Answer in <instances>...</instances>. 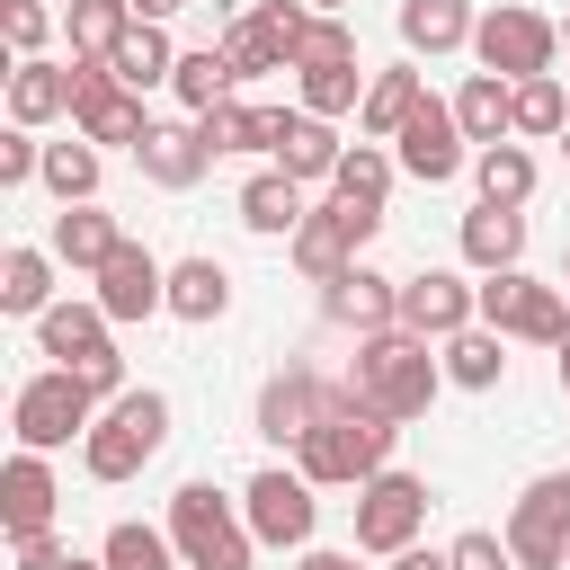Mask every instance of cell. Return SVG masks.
Here are the masks:
<instances>
[{"label": "cell", "mask_w": 570, "mask_h": 570, "mask_svg": "<svg viewBox=\"0 0 570 570\" xmlns=\"http://www.w3.org/2000/svg\"><path fill=\"white\" fill-rule=\"evenodd\" d=\"M53 249H9L0 258V312H18V321H45L53 312Z\"/></svg>", "instance_id": "cell-30"}, {"label": "cell", "mask_w": 570, "mask_h": 570, "mask_svg": "<svg viewBox=\"0 0 570 570\" xmlns=\"http://www.w3.org/2000/svg\"><path fill=\"white\" fill-rule=\"evenodd\" d=\"M178 9H187V0H134V18H151V27H160V18H178Z\"/></svg>", "instance_id": "cell-51"}, {"label": "cell", "mask_w": 570, "mask_h": 570, "mask_svg": "<svg viewBox=\"0 0 570 570\" xmlns=\"http://www.w3.org/2000/svg\"><path fill=\"white\" fill-rule=\"evenodd\" d=\"M169 312L178 321H223L232 312V267L223 258H178L169 267Z\"/></svg>", "instance_id": "cell-31"}, {"label": "cell", "mask_w": 570, "mask_h": 570, "mask_svg": "<svg viewBox=\"0 0 570 570\" xmlns=\"http://www.w3.org/2000/svg\"><path fill=\"white\" fill-rule=\"evenodd\" d=\"M98 561H107V570H178V543H169L160 525H142V517H125V525H107V543H98Z\"/></svg>", "instance_id": "cell-38"}, {"label": "cell", "mask_w": 570, "mask_h": 570, "mask_svg": "<svg viewBox=\"0 0 570 570\" xmlns=\"http://www.w3.org/2000/svg\"><path fill=\"white\" fill-rule=\"evenodd\" d=\"M561 45H570V18H561Z\"/></svg>", "instance_id": "cell-56"}, {"label": "cell", "mask_w": 570, "mask_h": 570, "mask_svg": "<svg viewBox=\"0 0 570 570\" xmlns=\"http://www.w3.org/2000/svg\"><path fill=\"white\" fill-rule=\"evenodd\" d=\"M472 321H481V285H463L454 267H419V276H401V330H410V338L445 347V338L472 330Z\"/></svg>", "instance_id": "cell-16"}, {"label": "cell", "mask_w": 570, "mask_h": 570, "mask_svg": "<svg viewBox=\"0 0 570 570\" xmlns=\"http://www.w3.org/2000/svg\"><path fill=\"white\" fill-rule=\"evenodd\" d=\"M552 356H561V392H570V330H561V347H552Z\"/></svg>", "instance_id": "cell-52"}, {"label": "cell", "mask_w": 570, "mask_h": 570, "mask_svg": "<svg viewBox=\"0 0 570 570\" xmlns=\"http://www.w3.org/2000/svg\"><path fill=\"white\" fill-rule=\"evenodd\" d=\"M347 401H356V392H347V383H330L321 365H285V374H267V383H258V419H249V428H258L267 445H303V436H312L321 419H338Z\"/></svg>", "instance_id": "cell-8"}, {"label": "cell", "mask_w": 570, "mask_h": 570, "mask_svg": "<svg viewBox=\"0 0 570 570\" xmlns=\"http://www.w3.org/2000/svg\"><path fill=\"white\" fill-rule=\"evenodd\" d=\"M392 169H401V160H392L383 142H356V151L338 160L330 196H338V205H383V196H392Z\"/></svg>", "instance_id": "cell-40"}, {"label": "cell", "mask_w": 570, "mask_h": 570, "mask_svg": "<svg viewBox=\"0 0 570 570\" xmlns=\"http://www.w3.org/2000/svg\"><path fill=\"white\" fill-rule=\"evenodd\" d=\"M62 570H107V561H89V552H71V561H62Z\"/></svg>", "instance_id": "cell-54"}, {"label": "cell", "mask_w": 570, "mask_h": 570, "mask_svg": "<svg viewBox=\"0 0 570 570\" xmlns=\"http://www.w3.org/2000/svg\"><path fill=\"white\" fill-rule=\"evenodd\" d=\"M134 160H142V178H151V187H169V196H178V187H196V178L214 169V151H205V134H196V125H151Z\"/></svg>", "instance_id": "cell-22"}, {"label": "cell", "mask_w": 570, "mask_h": 570, "mask_svg": "<svg viewBox=\"0 0 570 570\" xmlns=\"http://www.w3.org/2000/svg\"><path fill=\"white\" fill-rule=\"evenodd\" d=\"M98 312H107V321H151V312H169V267H160L142 240H125V249L98 267Z\"/></svg>", "instance_id": "cell-17"}, {"label": "cell", "mask_w": 570, "mask_h": 570, "mask_svg": "<svg viewBox=\"0 0 570 570\" xmlns=\"http://www.w3.org/2000/svg\"><path fill=\"white\" fill-rule=\"evenodd\" d=\"M303 9H312V18H338V9H347V0H303Z\"/></svg>", "instance_id": "cell-53"}, {"label": "cell", "mask_w": 570, "mask_h": 570, "mask_svg": "<svg viewBox=\"0 0 570 570\" xmlns=\"http://www.w3.org/2000/svg\"><path fill=\"white\" fill-rule=\"evenodd\" d=\"M436 356H445V383H463V392H490V383L508 374V338H499V330H481V321H472V330H454Z\"/></svg>", "instance_id": "cell-33"}, {"label": "cell", "mask_w": 570, "mask_h": 570, "mask_svg": "<svg viewBox=\"0 0 570 570\" xmlns=\"http://www.w3.org/2000/svg\"><path fill=\"white\" fill-rule=\"evenodd\" d=\"M508 552H517V570H570V472H543L517 490Z\"/></svg>", "instance_id": "cell-11"}, {"label": "cell", "mask_w": 570, "mask_h": 570, "mask_svg": "<svg viewBox=\"0 0 570 570\" xmlns=\"http://www.w3.org/2000/svg\"><path fill=\"white\" fill-rule=\"evenodd\" d=\"M454 125H463V142H472V151H490V142H517V80H499V71H472V80L454 89Z\"/></svg>", "instance_id": "cell-20"}, {"label": "cell", "mask_w": 570, "mask_h": 570, "mask_svg": "<svg viewBox=\"0 0 570 570\" xmlns=\"http://www.w3.org/2000/svg\"><path fill=\"white\" fill-rule=\"evenodd\" d=\"M53 116H71V62H9V125H53Z\"/></svg>", "instance_id": "cell-21"}, {"label": "cell", "mask_w": 570, "mask_h": 570, "mask_svg": "<svg viewBox=\"0 0 570 570\" xmlns=\"http://www.w3.org/2000/svg\"><path fill=\"white\" fill-rule=\"evenodd\" d=\"M294 125H303V116H285V107H249V151H267V160H276V151L294 142Z\"/></svg>", "instance_id": "cell-47"}, {"label": "cell", "mask_w": 570, "mask_h": 570, "mask_svg": "<svg viewBox=\"0 0 570 570\" xmlns=\"http://www.w3.org/2000/svg\"><path fill=\"white\" fill-rule=\"evenodd\" d=\"M294 570H356V552H303Z\"/></svg>", "instance_id": "cell-50"}, {"label": "cell", "mask_w": 570, "mask_h": 570, "mask_svg": "<svg viewBox=\"0 0 570 570\" xmlns=\"http://www.w3.org/2000/svg\"><path fill=\"white\" fill-rule=\"evenodd\" d=\"M419 98H428V89H419V71H410V62H383V71H374V89H365V107H356V134H365V142H392V134L410 125V107H419Z\"/></svg>", "instance_id": "cell-26"}, {"label": "cell", "mask_w": 570, "mask_h": 570, "mask_svg": "<svg viewBox=\"0 0 570 570\" xmlns=\"http://www.w3.org/2000/svg\"><path fill=\"white\" fill-rule=\"evenodd\" d=\"M303 214H312V205H303V178H285V169H258V178L240 187V223L267 232V240H294Z\"/></svg>", "instance_id": "cell-25"}, {"label": "cell", "mask_w": 570, "mask_h": 570, "mask_svg": "<svg viewBox=\"0 0 570 570\" xmlns=\"http://www.w3.org/2000/svg\"><path fill=\"white\" fill-rule=\"evenodd\" d=\"M36 347H45L62 374H80L98 401H125V356H116V338H107V312H98V303H53V312L36 321Z\"/></svg>", "instance_id": "cell-5"}, {"label": "cell", "mask_w": 570, "mask_h": 570, "mask_svg": "<svg viewBox=\"0 0 570 570\" xmlns=\"http://www.w3.org/2000/svg\"><path fill=\"white\" fill-rule=\"evenodd\" d=\"M481 330H499V338H534V347H561L570 303H561V285L508 267V276H481Z\"/></svg>", "instance_id": "cell-9"}, {"label": "cell", "mask_w": 570, "mask_h": 570, "mask_svg": "<svg viewBox=\"0 0 570 570\" xmlns=\"http://www.w3.org/2000/svg\"><path fill=\"white\" fill-rule=\"evenodd\" d=\"M428 508H436V490L419 472H374L356 490V552H410L419 525H428Z\"/></svg>", "instance_id": "cell-13"}, {"label": "cell", "mask_w": 570, "mask_h": 570, "mask_svg": "<svg viewBox=\"0 0 570 570\" xmlns=\"http://www.w3.org/2000/svg\"><path fill=\"white\" fill-rule=\"evenodd\" d=\"M472 53H481V71H499V80H552L561 18L499 0V9H481V27H472Z\"/></svg>", "instance_id": "cell-7"}, {"label": "cell", "mask_w": 570, "mask_h": 570, "mask_svg": "<svg viewBox=\"0 0 570 570\" xmlns=\"http://www.w3.org/2000/svg\"><path fill=\"white\" fill-rule=\"evenodd\" d=\"M392 142H401L392 160H401L419 187H445L454 169H472V142H463V125H454V98H436V89L410 107V125H401Z\"/></svg>", "instance_id": "cell-15"}, {"label": "cell", "mask_w": 570, "mask_h": 570, "mask_svg": "<svg viewBox=\"0 0 570 570\" xmlns=\"http://www.w3.org/2000/svg\"><path fill=\"white\" fill-rule=\"evenodd\" d=\"M107 71H116V80H125V89L142 98V89H160V80H178V45H169V36H160V27L142 18V27H134V36L116 45V53H107Z\"/></svg>", "instance_id": "cell-32"}, {"label": "cell", "mask_w": 570, "mask_h": 570, "mask_svg": "<svg viewBox=\"0 0 570 570\" xmlns=\"http://www.w3.org/2000/svg\"><path fill=\"white\" fill-rule=\"evenodd\" d=\"M196 134H205V151L223 160V151H249V107L240 98H223V107H205V116H187Z\"/></svg>", "instance_id": "cell-44"}, {"label": "cell", "mask_w": 570, "mask_h": 570, "mask_svg": "<svg viewBox=\"0 0 570 570\" xmlns=\"http://www.w3.org/2000/svg\"><path fill=\"white\" fill-rule=\"evenodd\" d=\"M445 552H454V570H517V552H508V534H490V525H472V534H454Z\"/></svg>", "instance_id": "cell-46"}, {"label": "cell", "mask_w": 570, "mask_h": 570, "mask_svg": "<svg viewBox=\"0 0 570 570\" xmlns=\"http://www.w3.org/2000/svg\"><path fill=\"white\" fill-rule=\"evenodd\" d=\"M240 517H249V534H258V543H276V552H312L321 499H312V481H303V472L267 463V472H249V481H240Z\"/></svg>", "instance_id": "cell-10"}, {"label": "cell", "mask_w": 570, "mask_h": 570, "mask_svg": "<svg viewBox=\"0 0 570 570\" xmlns=\"http://www.w3.org/2000/svg\"><path fill=\"white\" fill-rule=\"evenodd\" d=\"M303 27H312V9H303V0H258V9L223 18V53H232V71H240V80H267V71H294Z\"/></svg>", "instance_id": "cell-12"}, {"label": "cell", "mask_w": 570, "mask_h": 570, "mask_svg": "<svg viewBox=\"0 0 570 570\" xmlns=\"http://www.w3.org/2000/svg\"><path fill=\"white\" fill-rule=\"evenodd\" d=\"M321 312L338 321V330H356V338H374V330H401V276H383V267H347V276H330L321 285Z\"/></svg>", "instance_id": "cell-18"}, {"label": "cell", "mask_w": 570, "mask_h": 570, "mask_svg": "<svg viewBox=\"0 0 570 570\" xmlns=\"http://www.w3.org/2000/svg\"><path fill=\"white\" fill-rule=\"evenodd\" d=\"M472 187H481V205L525 214V196H534V151H525V142H490V151H472Z\"/></svg>", "instance_id": "cell-29"}, {"label": "cell", "mask_w": 570, "mask_h": 570, "mask_svg": "<svg viewBox=\"0 0 570 570\" xmlns=\"http://www.w3.org/2000/svg\"><path fill=\"white\" fill-rule=\"evenodd\" d=\"M347 392H356V410L410 428V419H428V401L445 392V356H436L428 338H410V330H374V338H356Z\"/></svg>", "instance_id": "cell-1"}, {"label": "cell", "mask_w": 570, "mask_h": 570, "mask_svg": "<svg viewBox=\"0 0 570 570\" xmlns=\"http://www.w3.org/2000/svg\"><path fill=\"white\" fill-rule=\"evenodd\" d=\"M517 258H525V214H508V205H472V214H463V267L508 276Z\"/></svg>", "instance_id": "cell-24"}, {"label": "cell", "mask_w": 570, "mask_h": 570, "mask_svg": "<svg viewBox=\"0 0 570 570\" xmlns=\"http://www.w3.org/2000/svg\"><path fill=\"white\" fill-rule=\"evenodd\" d=\"M9 552H18V570H62V561H71V543H53V525H45V534H18Z\"/></svg>", "instance_id": "cell-48"}, {"label": "cell", "mask_w": 570, "mask_h": 570, "mask_svg": "<svg viewBox=\"0 0 570 570\" xmlns=\"http://www.w3.org/2000/svg\"><path fill=\"white\" fill-rule=\"evenodd\" d=\"M472 27H481V18H472L463 0H401V45H410V53H463Z\"/></svg>", "instance_id": "cell-27"}, {"label": "cell", "mask_w": 570, "mask_h": 570, "mask_svg": "<svg viewBox=\"0 0 570 570\" xmlns=\"http://www.w3.org/2000/svg\"><path fill=\"white\" fill-rule=\"evenodd\" d=\"M169 89H178L187 116H205V107H223V98L240 89V71H232L223 45H196V53H178V80H169Z\"/></svg>", "instance_id": "cell-35"}, {"label": "cell", "mask_w": 570, "mask_h": 570, "mask_svg": "<svg viewBox=\"0 0 570 570\" xmlns=\"http://www.w3.org/2000/svg\"><path fill=\"white\" fill-rule=\"evenodd\" d=\"M570 134V89L552 80H517V142H561Z\"/></svg>", "instance_id": "cell-37"}, {"label": "cell", "mask_w": 570, "mask_h": 570, "mask_svg": "<svg viewBox=\"0 0 570 570\" xmlns=\"http://www.w3.org/2000/svg\"><path fill=\"white\" fill-rule=\"evenodd\" d=\"M0 36H9V53H18V62H36V53H45V36H53L45 0H0Z\"/></svg>", "instance_id": "cell-43"}, {"label": "cell", "mask_w": 570, "mask_h": 570, "mask_svg": "<svg viewBox=\"0 0 570 570\" xmlns=\"http://www.w3.org/2000/svg\"><path fill=\"white\" fill-rule=\"evenodd\" d=\"M383 232V205H321V214H303V232H294V267L312 276V285H330V276H347L356 258H365V240Z\"/></svg>", "instance_id": "cell-14"}, {"label": "cell", "mask_w": 570, "mask_h": 570, "mask_svg": "<svg viewBox=\"0 0 570 570\" xmlns=\"http://www.w3.org/2000/svg\"><path fill=\"white\" fill-rule=\"evenodd\" d=\"M9 419H18V445H27V454H53V445H71V436H89V428H98V392H89L80 374L45 365V374H27V383H18Z\"/></svg>", "instance_id": "cell-6"}, {"label": "cell", "mask_w": 570, "mask_h": 570, "mask_svg": "<svg viewBox=\"0 0 570 570\" xmlns=\"http://www.w3.org/2000/svg\"><path fill=\"white\" fill-rule=\"evenodd\" d=\"M62 27H71V53H89V62H107L142 18H134V0H71L62 9Z\"/></svg>", "instance_id": "cell-34"}, {"label": "cell", "mask_w": 570, "mask_h": 570, "mask_svg": "<svg viewBox=\"0 0 570 570\" xmlns=\"http://www.w3.org/2000/svg\"><path fill=\"white\" fill-rule=\"evenodd\" d=\"M53 499H62V490H53V463L18 445V454L0 463V525H9V543H18V534H45V525H53Z\"/></svg>", "instance_id": "cell-19"}, {"label": "cell", "mask_w": 570, "mask_h": 570, "mask_svg": "<svg viewBox=\"0 0 570 570\" xmlns=\"http://www.w3.org/2000/svg\"><path fill=\"white\" fill-rule=\"evenodd\" d=\"M45 249H53L62 267H89V276H98V267L125 249V232H116V214H98V205H62L53 232H45Z\"/></svg>", "instance_id": "cell-23"}, {"label": "cell", "mask_w": 570, "mask_h": 570, "mask_svg": "<svg viewBox=\"0 0 570 570\" xmlns=\"http://www.w3.org/2000/svg\"><path fill=\"white\" fill-rule=\"evenodd\" d=\"M392 570H454V552H428V543H410V552H392Z\"/></svg>", "instance_id": "cell-49"}, {"label": "cell", "mask_w": 570, "mask_h": 570, "mask_svg": "<svg viewBox=\"0 0 570 570\" xmlns=\"http://www.w3.org/2000/svg\"><path fill=\"white\" fill-rule=\"evenodd\" d=\"M45 187L62 196V205H98V142H45Z\"/></svg>", "instance_id": "cell-39"}, {"label": "cell", "mask_w": 570, "mask_h": 570, "mask_svg": "<svg viewBox=\"0 0 570 570\" xmlns=\"http://www.w3.org/2000/svg\"><path fill=\"white\" fill-rule=\"evenodd\" d=\"M160 445H169V392H125L80 436V463H89V481H134Z\"/></svg>", "instance_id": "cell-4"}, {"label": "cell", "mask_w": 570, "mask_h": 570, "mask_svg": "<svg viewBox=\"0 0 570 570\" xmlns=\"http://www.w3.org/2000/svg\"><path fill=\"white\" fill-rule=\"evenodd\" d=\"M27 178H45V142L27 125H9L0 134V187H27Z\"/></svg>", "instance_id": "cell-45"}, {"label": "cell", "mask_w": 570, "mask_h": 570, "mask_svg": "<svg viewBox=\"0 0 570 570\" xmlns=\"http://www.w3.org/2000/svg\"><path fill=\"white\" fill-rule=\"evenodd\" d=\"M338 160H347V142H338L321 116H303V125H294V142L276 151V169H285V178H338Z\"/></svg>", "instance_id": "cell-41"}, {"label": "cell", "mask_w": 570, "mask_h": 570, "mask_svg": "<svg viewBox=\"0 0 570 570\" xmlns=\"http://www.w3.org/2000/svg\"><path fill=\"white\" fill-rule=\"evenodd\" d=\"M392 419H374V410H338V419H321L303 445H294V472L312 481V490H365L374 472H392Z\"/></svg>", "instance_id": "cell-2"}, {"label": "cell", "mask_w": 570, "mask_h": 570, "mask_svg": "<svg viewBox=\"0 0 570 570\" xmlns=\"http://www.w3.org/2000/svg\"><path fill=\"white\" fill-rule=\"evenodd\" d=\"M561 285H570V249H561Z\"/></svg>", "instance_id": "cell-55"}, {"label": "cell", "mask_w": 570, "mask_h": 570, "mask_svg": "<svg viewBox=\"0 0 570 570\" xmlns=\"http://www.w3.org/2000/svg\"><path fill=\"white\" fill-rule=\"evenodd\" d=\"M169 543H178L187 570H249V552H258L249 517H232V499L214 481H178L169 490Z\"/></svg>", "instance_id": "cell-3"}, {"label": "cell", "mask_w": 570, "mask_h": 570, "mask_svg": "<svg viewBox=\"0 0 570 570\" xmlns=\"http://www.w3.org/2000/svg\"><path fill=\"white\" fill-rule=\"evenodd\" d=\"M561 160H570V134H561Z\"/></svg>", "instance_id": "cell-57"}, {"label": "cell", "mask_w": 570, "mask_h": 570, "mask_svg": "<svg viewBox=\"0 0 570 570\" xmlns=\"http://www.w3.org/2000/svg\"><path fill=\"white\" fill-rule=\"evenodd\" d=\"M330 62H356V27L347 18H312L303 45H294V71H330Z\"/></svg>", "instance_id": "cell-42"}, {"label": "cell", "mask_w": 570, "mask_h": 570, "mask_svg": "<svg viewBox=\"0 0 570 570\" xmlns=\"http://www.w3.org/2000/svg\"><path fill=\"white\" fill-rule=\"evenodd\" d=\"M365 89H374V71L365 62H330V71H303V116H356L365 107Z\"/></svg>", "instance_id": "cell-36"}, {"label": "cell", "mask_w": 570, "mask_h": 570, "mask_svg": "<svg viewBox=\"0 0 570 570\" xmlns=\"http://www.w3.org/2000/svg\"><path fill=\"white\" fill-rule=\"evenodd\" d=\"M71 134L80 142H125V151H142V134H151V116H142V98L116 80V89H98L80 116H71Z\"/></svg>", "instance_id": "cell-28"}]
</instances>
